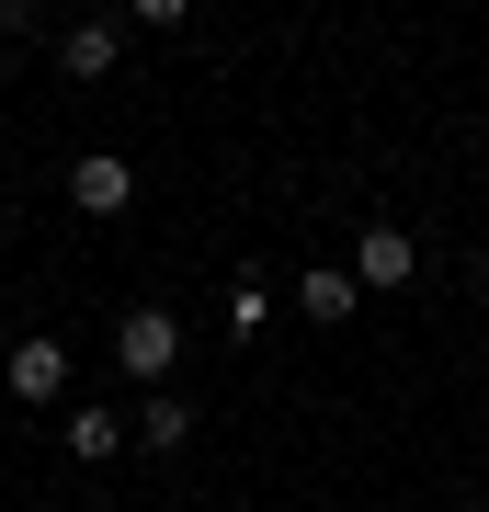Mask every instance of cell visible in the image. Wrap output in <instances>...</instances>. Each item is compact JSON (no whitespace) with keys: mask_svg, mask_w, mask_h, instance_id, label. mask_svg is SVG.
Segmentation results:
<instances>
[{"mask_svg":"<svg viewBox=\"0 0 489 512\" xmlns=\"http://www.w3.org/2000/svg\"><path fill=\"white\" fill-rule=\"evenodd\" d=\"M0 376H12V399H69V342H57V330H35V342H12V365H0Z\"/></svg>","mask_w":489,"mask_h":512,"instance_id":"cell-5","label":"cell"},{"mask_svg":"<svg viewBox=\"0 0 489 512\" xmlns=\"http://www.w3.org/2000/svg\"><path fill=\"white\" fill-rule=\"evenodd\" d=\"M296 308H308L319 330H342V319L364 308V285H353V262H342V274H296Z\"/></svg>","mask_w":489,"mask_h":512,"instance_id":"cell-7","label":"cell"},{"mask_svg":"<svg viewBox=\"0 0 489 512\" xmlns=\"http://www.w3.org/2000/svg\"><path fill=\"white\" fill-rule=\"evenodd\" d=\"M35 35H46V12H35V0H0V46H35ZM46 46H57V35H46Z\"/></svg>","mask_w":489,"mask_h":512,"instance_id":"cell-9","label":"cell"},{"mask_svg":"<svg viewBox=\"0 0 489 512\" xmlns=\"http://www.w3.org/2000/svg\"><path fill=\"white\" fill-rule=\"evenodd\" d=\"M353 285H364V296H399V285H421V239H410L399 217H376V228L353 239Z\"/></svg>","mask_w":489,"mask_h":512,"instance_id":"cell-2","label":"cell"},{"mask_svg":"<svg viewBox=\"0 0 489 512\" xmlns=\"http://www.w3.org/2000/svg\"><path fill=\"white\" fill-rule=\"evenodd\" d=\"M69 205H80V217H126V205H137V171L114 160V148H80V171H69Z\"/></svg>","mask_w":489,"mask_h":512,"instance_id":"cell-4","label":"cell"},{"mask_svg":"<svg viewBox=\"0 0 489 512\" xmlns=\"http://www.w3.org/2000/svg\"><path fill=\"white\" fill-rule=\"evenodd\" d=\"M69 456H91V467H103V456H126V421H114L103 399H80V410H69Z\"/></svg>","mask_w":489,"mask_h":512,"instance_id":"cell-8","label":"cell"},{"mask_svg":"<svg viewBox=\"0 0 489 512\" xmlns=\"http://www.w3.org/2000/svg\"><path fill=\"white\" fill-rule=\"evenodd\" d=\"M114 365H126L137 387H171L182 376V319L171 308H126L114 319Z\"/></svg>","mask_w":489,"mask_h":512,"instance_id":"cell-1","label":"cell"},{"mask_svg":"<svg viewBox=\"0 0 489 512\" xmlns=\"http://www.w3.org/2000/svg\"><path fill=\"white\" fill-rule=\"evenodd\" d=\"M137 444H148V456H182V444H194V399H182V387H148Z\"/></svg>","mask_w":489,"mask_h":512,"instance_id":"cell-6","label":"cell"},{"mask_svg":"<svg viewBox=\"0 0 489 512\" xmlns=\"http://www.w3.org/2000/svg\"><path fill=\"white\" fill-rule=\"evenodd\" d=\"M57 69H69V80H114V69H126V23H103V12L57 23Z\"/></svg>","mask_w":489,"mask_h":512,"instance_id":"cell-3","label":"cell"}]
</instances>
